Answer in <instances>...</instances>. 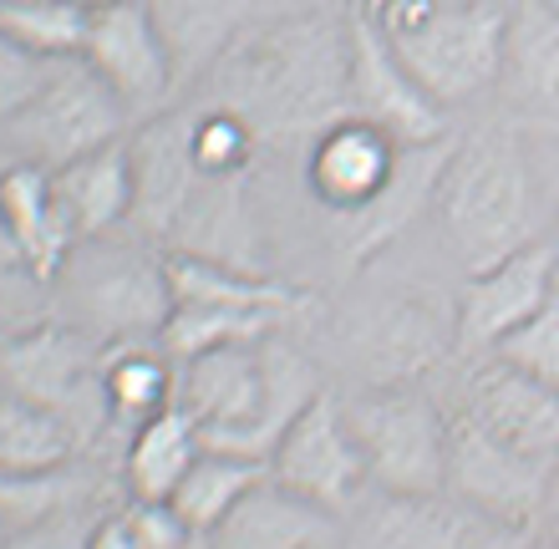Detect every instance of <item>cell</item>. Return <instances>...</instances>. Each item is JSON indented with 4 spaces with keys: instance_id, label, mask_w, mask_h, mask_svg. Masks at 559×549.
Masks as SVG:
<instances>
[{
    "instance_id": "f1b7e54d",
    "label": "cell",
    "mask_w": 559,
    "mask_h": 549,
    "mask_svg": "<svg viewBox=\"0 0 559 549\" xmlns=\"http://www.w3.org/2000/svg\"><path fill=\"white\" fill-rule=\"evenodd\" d=\"M260 138L235 107H209L204 118L189 122V153L199 179H239L250 168Z\"/></svg>"
},
{
    "instance_id": "cb8c5ba5",
    "label": "cell",
    "mask_w": 559,
    "mask_h": 549,
    "mask_svg": "<svg viewBox=\"0 0 559 549\" xmlns=\"http://www.w3.org/2000/svg\"><path fill=\"white\" fill-rule=\"evenodd\" d=\"M280 326V315L270 311H239V306H209V300H174V311L158 331V346L168 361H189L219 346H250L270 342Z\"/></svg>"
},
{
    "instance_id": "ab89813d",
    "label": "cell",
    "mask_w": 559,
    "mask_h": 549,
    "mask_svg": "<svg viewBox=\"0 0 559 549\" xmlns=\"http://www.w3.org/2000/svg\"><path fill=\"white\" fill-rule=\"evenodd\" d=\"M530 549H559V545H530Z\"/></svg>"
},
{
    "instance_id": "74e56055",
    "label": "cell",
    "mask_w": 559,
    "mask_h": 549,
    "mask_svg": "<svg viewBox=\"0 0 559 549\" xmlns=\"http://www.w3.org/2000/svg\"><path fill=\"white\" fill-rule=\"evenodd\" d=\"M549 244H555V270H559V219H555V239Z\"/></svg>"
},
{
    "instance_id": "7a4b0ae2",
    "label": "cell",
    "mask_w": 559,
    "mask_h": 549,
    "mask_svg": "<svg viewBox=\"0 0 559 549\" xmlns=\"http://www.w3.org/2000/svg\"><path fill=\"white\" fill-rule=\"evenodd\" d=\"M174 367V402L193 417L204 447L260 463L270 458L280 432L290 428V417L321 392L310 367H300V357L275 342L219 346Z\"/></svg>"
},
{
    "instance_id": "603a6c76",
    "label": "cell",
    "mask_w": 559,
    "mask_h": 549,
    "mask_svg": "<svg viewBox=\"0 0 559 549\" xmlns=\"http://www.w3.org/2000/svg\"><path fill=\"white\" fill-rule=\"evenodd\" d=\"M76 447V428L31 397L0 392V474H57Z\"/></svg>"
},
{
    "instance_id": "5bb4252c",
    "label": "cell",
    "mask_w": 559,
    "mask_h": 549,
    "mask_svg": "<svg viewBox=\"0 0 559 549\" xmlns=\"http://www.w3.org/2000/svg\"><path fill=\"white\" fill-rule=\"evenodd\" d=\"M453 138H438V143H417V148H402L397 158V174L386 179V189L371 199L367 208H356L346 219H331L336 224V244L346 250L352 265H367L377 250H386L392 239L407 229V224L423 214L432 199H438V179L448 158H453Z\"/></svg>"
},
{
    "instance_id": "d4e9b609",
    "label": "cell",
    "mask_w": 559,
    "mask_h": 549,
    "mask_svg": "<svg viewBox=\"0 0 559 549\" xmlns=\"http://www.w3.org/2000/svg\"><path fill=\"white\" fill-rule=\"evenodd\" d=\"M270 468L260 458H239V453H219V447H204L193 468L183 474V484L174 489L168 504L183 514V524L193 529V539H209L214 524L229 514V509L245 499V493L265 478Z\"/></svg>"
},
{
    "instance_id": "ba28073f",
    "label": "cell",
    "mask_w": 559,
    "mask_h": 549,
    "mask_svg": "<svg viewBox=\"0 0 559 549\" xmlns=\"http://www.w3.org/2000/svg\"><path fill=\"white\" fill-rule=\"evenodd\" d=\"M82 61L118 92V103L133 118H158L178 76L174 46L147 0H118L107 11H92Z\"/></svg>"
},
{
    "instance_id": "4fadbf2b",
    "label": "cell",
    "mask_w": 559,
    "mask_h": 549,
    "mask_svg": "<svg viewBox=\"0 0 559 549\" xmlns=\"http://www.w3.org/2000/svg\"><path fill=\"white\" fill-rule=\"evenodd\" d=\"M463 417L524 458L555 463L559 453V392L534 382L509 361H484L463 386Z\"/></svg>"
},
{
    "instance_id": "ffe728a7",
    "label": "cell",
    "mask_w": 559,
    "mask_h": 549,
    "mask_svg": "<svg viewBox=\"0 0 559 549\" xmlns=\"http://www.w3.org/2000/svg\"><path fill=\"white\" fill-rule=\"evenodd\" d=\"M331 514L306 504L275 478H260L209 535V549H316Z\"/></svg>"
},
{
    "instance_id": "f35d334b",
    "label": "cell",
    "mask_w": 559,
    "mask_h": 549,
    "mask_svg": "<svg viewBox=\"0 0 559 549\" xmlns=\"http://www.w3.org/2000/svg\"><path fill=\"white\" fill-rule=\"evenodd\" d=\"M545 5H549V11H555V15H559V0H545Z\"/></svg>"
},
{
    "instance_id": "6da1fadb",
    "label": "cell",
    "mask_w": 559,
    "mask_h": 549,
    "mask_svg": "<svg viewBox=\"0 0 559 549\" xmlns=\"http://www.w3.org/2000/svg\"><path fill=\"white\" fill-rule=\"evenodd\" d=\"M224 103L265 143L316 138L346 118V31L325 21H280L224 51Z\"/></svg>"
},
{
    "instance_id": "484cf974",
    "label": "cell",
    "mask_w": 559,
    "mask_h": 549,
    "mask_svg": "<svg viewBox=\"0 0 559 549\" xmlns=\"http://www.w3.org/2000/svg\"><path fill=\"white\" fill-rule=\"evenodd\" d=\"M92 315L103 321L107 331H163L168 311H174V290H168V275L163 265H138V260H118V265L97 275L87 290Z\"/></svg>"
},
{
    "instance_id": "44dd1931",
    "label": "cell",
    "mask_w": 559,
    "mask_h": 549,
    "mask_svg": "<svg viewBox=\"0 0 559 549\" xmlns=\"http://www.w3.org/2000/svg\"><path fill=\"white\" fill-rule=\"evenodd\" d=\"M503 82L519 112L559 128V15L545 0H524L519 11H509Z\"/></svg>"
},
{
    "instance_id": "8992f818",
    "label": "cell",
    "mask_w": 559,
    "mask_h": 549,
    "mask_svg": "<svg viewBox=\"0 0 559 549\" xmlns=\"http://www.w3.org/2000/svg\"><path fill=\"white\" fill-rule=\"evenodd\" d=\"M128 118L133 112L118 103V92L87 61H57L46 87L5 122V133L15 138L26 164L51 174V168H67L107 143H118Z\"/></svg>"
},
{
    "instance_id": "4dcf8cb0",
    "label": "cell",
    "mask_w": 559,
    "mask_h": 549,
    "mask_svg": "<svg viewBox=\"0 0 559 549\" xmlns=\"http://www.w3.org/2000/svg\"><path fill=\"white\" fill-rule=\"evenodd\" d=\"M493 357L519 371H530L534 382H545L559 392V290L549 296L545 311L530 315L514 336H503V342L493 346Z\"/></svg>"
},
{
    "instance_id": "277c9868",
    "label": "cell",
    "mask_w": 559,
    "mask_h": 549,
    "mask_svg": "<svg viewBox=\"0 0 559 549\" xmlns=\"http://www.w3.org/2000/svg\"><path fill=\"white\" fill-rule=\"evenodd\" d=\"M392 51L438 107L473 103L503 82L509 11L499 0H438L417 26L392 36Z\"/></svg>"
},
{
    "instance_id": "1f68e13d",
    "label": "cell",
    "mask_w": 559,
    "mask_h": 549,
    "mask_svg": "<svg viewBox=\"0 0 559 549\" xmlns=\"http://www.w3.org/2000/svg\"><path fill=\"white\" fill-rule=\"evenodd\" d=\"M57 61H41L31 57L21 41H11L5 31H0V122H11L21 107L46 87V76H51Z\"/></svg>"
},
{
    "instance_id": "9c48e42d",
    "label": "cell",
    "mask_w": 559,
    "mask_h": 549,
    "mask_svg": "<svg viewBox=\"0 0 559 549\" xmlns=\"http://www.w3.org/2000/svg\"><path fill=\"white\" fill-rule=\"evenodd\" d=\"M549 468L555 463L503 447L499 438L473 428L463 413L448 422V489L457 493V504H468L499 529H524L545 514Z\"/></svg>"
},
{
    "instance_id": "83f0119b",
    "label": "cell",
    "mask_w": 559,
    "mask_h": 549,
    "mask_svg": "<svg viewBox=\"0 0 559 549\" xmlns=\"http://www.w3.org/2000/svg\"><path fill=\"white\" fill-rule=\"evenodd\" d=\"M87 15L76 0H0V31L41 61H82Z\"/></svg>"
},
{
    "instance_id": "2e32d148",
    "label": "cell",
    "mask_w": 559,
    "mask_h": 549,
    "mask_svg": "<svg viewBox=\"0 0 559 549\" xmlns=\"http://www.w3.org/2000/svg\"><path fill=\"white\" fill-rule=\"evenodd\" d=\"M0 239L36 281H51L76 244L72 224L57 204V189H51V174L26 158L0 168Z\"/></svg>"
},
{
    "instance_id": "30bf717a",
    "label": "cell",
    "mask_w": 559,
    "mask_h": 549,
    "mask_svg": "<svg viewBox=\"0 0 559 549\" xmlns=\"http://www.w3.org/2000/svg\"><path fill=\"white\" fill-rule=\"evenodd\" d=\"M346 103H352L356 118L377 122L382 133L397 138L402 148L448 138L442 133L448 107H438L417 87V76L402 67L392 41L377 36L356 11H352V21H346Z\"/></svg>"
},
{
    "instance_id": "8d00e7d4",
    "label": "cell",
    "mask_w": 559,
    "mask_h": 549,
    "mask_svg": "<svg viewBox=\"0 0 559 549\" xmlns=\"http://www.w3.org/2000/svg\"><path fill=\"white\" fill-rule=\"evenodd\" d=\"M11 539H15V535L5 529V520H0V549H11Z\"/></svg>"
},
{
    "instance_id": "d6986e66",
    "label": "cell",
    "mask_w": 559,
    "mask_h": 549,
    "mask_svg": "<svg viewBox=\"0 0 559 549\" xmlns=\"http://www.w3.org/2000/svg\"><path fill=\"white\" fill-rule=\"evenodd\" d=\"M87 377H92L87 346L76 342L72 331L41 326V331H31V336H15L0 351V382L11 386L15 397H31V402H41V407H51V413H61L67 422H72L76 402H82Z\"/></svg>"
},
{
    "instance_id": "e0dca14e",
    "label": "cell",
    "mask_w": 559,
    "mask_h": 549,
    "mask_svg": "<svg viewBox=\"0 0 559 549\" xmlns=\"http://www.w3.org/2000/svg\"><path fill=\"white\" fill-rule=\"evenodd\" d=\"M493 529L468 504H442L438 493H386L361 520V549H488Z\"/></svg>"
},
{
    "instance_id": "52a82bcc",
    "label": "cell",
    "mask_w": 559,
    "mask_h": 549,
    "mask_svg": "<svg viewBox=\"0 0 559 549\" xmlns=\"http://www.w3.org/2000/svg\"><path fill=\"white\" fill-rule=\"evenodd\" d=\"M265 468L275 484H285L290 493H300L306 504L325 509V514L352 509L371 478L361 443H356L352 422H346V407L331 392H316L290 417V428L280 432L275 447H270Z\"/></svg>"
},
{
    "instance_id": "7402d4cb",
    "label": "cell",
    "mask_w": 559,
    "mask_h": 549,
    "mask_svg": "<svg viewBox=\"0 0 559 549\" xmlns=\"http://www.w3.org/2000/svg\"><path fill=\"white\" fill-rule=\"evenodd\" d=\"M204 453V438L193 428V417L183 407H163V413L143 417L128 432V453H122V478L133 499H174L193 458Z\"/></svg>"
},
{
    "instance_id": "f546056e",
    "label": "cell",
    "mask_w": 559,
    "mask_h": 549,
    "mask_svg": "<svg viewBox=\"0 0 559 549\" xmlns=\"http://www.w3.org/2000/svg\"><path fill=\"white\" fill-rule=\"evenodd\" d=\"M72 504V489H61L57 474H0V520L11 535L21 529H41Z\"/></svg>"
},
{
    "instance_id": "836d02e7",
    "label": "cell",
    "mask_w": 559,
    "mask_h": 549,
    "mask_svg": "<svg viewBox=\"0 0 559 549\" xmlns=\"http://www.w3.org/2000/svg\"><path fill=\"white\" fill-rule=\"evenodd\" d=\"M82 549H138L133 529H128V514H107V520H97L87 529V539H82Z\"/></svg>"
},
{
    "instance_id": "8fae6325",
    "label": "cell",
    "mask_w": 559,
    "mask_h": 549,
    "mask_svg": "<svg viewBox=\"0 0 559 549\" xmlns=\"http://www.w3.org/2000/svg\"><path fill=\"white\" fill-rule=\"evenodd\" d=\"M555 290H559V270H555V244L549 239H534L524 250L473 270L468 290L457 300V342L493 351L530 315L545 311Z\"/></svg>"
},
{
    "instance_id": "ac0fdd59",
    "label": "cell",
    "mask_w": 559,
    "mask_h": 549,
    "mask_svg": "<svg viewBox=\"0 0 559 549\" xmlns=\"http://www.w3.org/2000/svg\"><path fill=\"white\" fill-rule=\"evenodd\" d=\"M51 189L57 204L72 224L76 244L97 239L107 229H118L122 219H133V158H128V138L107 143V148L87 153L67 168H51Z\"/></svg>"
},
{
    "instance_id": "7c38bea8",
    "label": "cell",
    "mask_w": 559,
    "mask_h": 549,
    "mask_svg": "<svg viewBox=\"0 0 559 549\" xmlns=\"http://www.w3.org/2000/svg\"><path fill=\"white\" fill-rule=\"evenodd\" d=\"M397 158H402L397 138L382 133L377 122L346 112V118H336L331 128H321L310 138V153H306L310 199L331 219H346V214L367 208L386 189V179L397 174Z\"/></svg>"
},
{
    "instance_id": "d6a6232c",
    "label": "cell",
    "mask_w": 559,
    "mask_h": 549,
    "mask_svg": "<svg viewBox=\"0 0 559 549\" xmlns=\"http://www.w3.org/2000/svg\"><path fill=\"white\" fill-rule=\"evenodd\" d=\"M122 514H128V529H133L138 549H189L193 545V529L183 524V514L168 499H133Z\"/></svg>"
},
{
    "instance_id": "d590c367",
    "label": "cell",
    "mask_w": 559,
    "mask_h": 549,
    "mask_svg": "<svg viewBox=\"0 0 559 549\" xmlns=\"http://www.w3.org/2000/svg\"><path fill=\"white\" fill-rule=\"evenodd\" d=\"M82 11H107V5H118V0H76Z\"/></svg>"
},
{
    "instance_id": "5b68a950",
    "label": "cell",
    "mask_w": 559,
    "mask_h": 549,
    "mask_svg": "<svg viewBox=\"0 0 559 549\" xmlns=\"http://www.w3.org/2000/svg\"><path fill=\"white\" fill-rule=\"evenodd\" d=\"M367 474L382 493H442L448 489V422L413 386H371L346 402Z\"/></svg>"
},
{
    "instance_id": "9a60e30c",
    "label": "cell",
    "mask_w": 559,
    "mask_h": 549,
    "mask_svg": "<svg viewBox=\"0 0 559 549\" xmlns=\"http://www.w3.org/2000/svg\"><path fill=\"white\" fill-rule=\"evenodd\" d=\"M133 158V219L153 235H174L199 193V168L189 153V118H153L143 133L128 138Z\"/></svg>"
},
{
    "instance_id": "4316f807",
    "label": "cell",
    "mask_w": 559,
    "mask_h": 549,
    "mask_svg": "<svg viewBox=\"0 0 559 549\" xmlns=\"http://www.w3.org/2000/svg\"><path fill=\"white\" fill-rule=\"evenodd\" d=\"M174 382L178 367L168 361V351H147V346H118L103 367V397H107V417L138 428L143 417L174 407Z\"/></svg>"
},
{
    "instance_id": "e575fe53",
    "label": "cell",
    "mask_w": 559,
    "mask_h": 549,
    "mask_svg": "<svg viewBox=\"0 0 559 549\" xmlns=\"http://www.w3.org/2000/svg\"><path fill=\"white\" fill-rule=\"evenodd\" d=\"M545 514L555 520V529H559V463L549 468V489H545Z\"/></svg>"
},
{
    "instance_id": "3957f363",
    "label": "cell",
    "mask_w": 559,
    "mask_h": 549,
    "mask_svg": "<svg viewBox=\"0 0 559 549\" xmlns=\"http://www.w3.org/2000/svg\"><path fill=\"white\" fill-rule=\"evenodd\" d=\"M432 204L468 275L539 239V189L514 133H478L473 143H457Z\"/></svg>"
}]
</instances>
